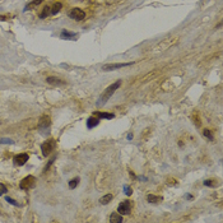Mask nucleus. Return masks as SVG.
<instances>
[{
  "mask_svg": "<svg viewBox=\"0 0 223 223\" xmlns=\"http://www.w3.org/2000/svg\"><path fill=\"white\" fill-rule=\"evenodd\" d=\"M120 84H121V82H120V80H117V82H115V83H114V84L108 86V87L105 89V92L102 93V96L98 98V101H97V106H103V105H105V103L110 100V97L115 93V91L120 87Z\"/></svg>",
  "mask_w": 223,
  "mask_h": 223,
  "instance_id": "nucleus-1",
  "label": "nucleus"
},
{
  "mask_svg": "<svg viewBox=\"0 0 223 223\" xmlns=\"http://www.w3.org/2000/svg\"><path fill=\"white\" fill-rule=\"evenodd\" d=\"M54 148H55V140L54 139H47L45 143H42V145H41V150H42L44 157H47L50 153L54 150Z\"/></svg>",
  "mask_w": 223,
  "mask_h": 223,
  "instance_id": "nucleus-2",
  "label": "nucleus"
},
{
  "mask_svg": "<svg viewBox=\"0 0 223 223\" xmlns=\"http://www.w3.org/2000/svg\"><path fill=\"white\" fill-rule=\"evenodd\" d=\"M35 184H36V178H35L33 176H27V177H24L23 180H21L19 186H21V189H23V190H28V189L33 187Z\"/></svg>",
  "mask_w": 223,
  "mask_h": 223,
  "instance_id": "nucleus-3",
  "label": "nucleus"
},
{
  "mask_svg": "<svg viewBox=\"0 0 223 223\" xmlns=\"http://www.w3.org/2000/svg\"><path fill=\"white\" fill-rule=\"evenodd\" d=\"M131 206H133V203L131 202H129V200H125V202H122V203H120V205H119V208H117V212L122 216H128V214H130V212H131Z\"/></svg>",
  "mask_w": 223,
  "mask_h": 223,
  "instance_id": "nucleus-4",
  "label": "nucleus"
},
{
  "mask_svg": "<svg viewBox=\"0 0 223 223\" xmlns=\"http://www.w3.org/2000/svg\"><path fill=\"white\" fill-rule=\"evenodd\" d=\"M69 17H70L72 19H74V21L80 22V21L84 19L86 13L83 12L82 9H79V8H74V9H72V10H70V13H69Z\"/></svg>",
  "mask_w": 223,
  "mask_h": 223,
  "instance_id": "nucleus-5",
  "label": "nucleus"
},
{
  "mask_svg": "<svg viewBox=\"0 0 223 223\" xmlns=\"http://www.w3.org/2000/svg\"><path fill=\"white\" fill-rule=\"evenodd\" d=\"M133 63H120V64H106L102 66V70L103 72H111V70H116V69L124 68V66H129Z\"/></svg>",
  "mask_w": 223,
  "mask_h": 223,
  "instance_id": "nucleus-6",
  "label": "nucleus"
},
{
  "mask_svg": "<svg viewBox=\"0 0 223 223\" xmlns=\"http://www.w3.org/2000/svg\"><path fill=\"white\" fill-rule=\"evenodd\" d=\"M28 154L27 153H21V154H17L14 156V158H13V162H14L16 166H23L27 161H28Z\"/></svg>",
  "mask_w": 223,
  "mask_h": 223,
  "instance_id": "nucleus-7",
  "label": "nucleus"
},
{
  "mask_svg": "<svg viewBox=\"0 0 223 223\" xmlns=\"http://www.w3.org/2000/svg\"><path fill=\"white\" fill-rule=\"evenodd\" d=\"M50 125H51V119H50L47 115H44L40 119L38 126H40L41 129H47V128H50Z\"/></svg>",
  "mask_w": 223,
  "mask_h": 223,
  "instance_id": "nucleus-8",
  "label": "nucleus"
},
{
  "mask_svg": "<svg viewBox=\"0 0 223 223\" xmlns=\"http://www.w3.org/2000/svg\"><path fill=\"white\" fill-rule=\"evenodd\" d=\"M46 82L49 83V84H52V86H63V84H65L64 80H61L59 78H55V77H49L46 79Z\"/></svg>",
  "mask_w": 223,
  "mask_h": 223,
  "instance_id": "nucleus-9",
  "label": "nucleus"
},
{
  "mask_svg": "<svg viewBox=\"0 0 223 223\" xmlns=\"http://www.w3.org/2000/svg\"><path fill=\"white\" fill-rule=\"evenodd\" d=\"M110 222L111 223H121L122 222V216L119 213H111L110 216Z\"/></svg>",
  "mask_w": 223,
  "mask_h": 223,
  "instance_id": "nucleus-10",
  "label": "nucleus"
},
{
  "mask_svg": "<svg viewBox=\"0 0 223 223\" xmlns=\"http://www.w3.org/2000/svg\"><path fill=\"white\" fill-rule=\"evenodd\" d=\"M98 124H100V119H98V117H89V119L87 120V126H88L89 129L97 126Z\"/></svg>",
  "mask_w": 223,
  "mask_h": 223,
  "instance_id": "nucleus-11",
  "label": "nucleus"
},
{
  "mask_svg": "<svg viewBox=\"0 0 223 223\" xmlns=\"http://www.w3.org/2000/svg\"><path fill=\"white\" fill-rule=\"evenodd\" d=\"M147 200L149 202V203H152V204H158V203H161L162 200H163V198H161V197H156V195H148L147 197Z\"/></svg>",
  "mask_w": 223,
  "mask_h": 223,
  "instance_id": "nucleus-12",
  "label": "nucleus"
},
{
  "mask_svg": "<svg viewBox=\"0 0 223 223\" xmlns=\"http://www.w3.org/2000/svg\"><path fill=\"white\" fill-rule=\"evenodd\" d=\"M112 199H114V195H112V194H106L105 197H102V198L100 199V203H101L102 205H106V204H108Z\"/></svg>",
  "mask_w": 223,
  "mask_h": 223,
  "instance_id": "nucleus-13",
  "label": "nucleus"
},
{
  "mask_svg": "<svg viewBox=\"0 0 223 223\" xmlns=\"http://www.w3.org/2000/svg\"><path fill=\"white\" fill-rule=\"evenodd\" d=\"M96 115L98 116V119H114L115 117V115L114 114H111V112H98V111H97L96 112Z\"/></svg>",
  "mask_w": 223,
  "mask_h": 223,
  "instance_id": "nucleus-14",
  "label": "nucleus"
},
{
  "mask_svg": "<svg viewBox=\"0 0 223 223\" xmlns=\"http://www.w3.org/2000/svg\"><path fill=\"white\" fill-rule=\"evenodd\" d=\"M61 8H63V4H61V3H55V4L52 5V8H51V16L58 14V13L61 10Z\"/></svg>",
  "mask_w": 223,
  "mask_h": 223,
  "instance_id": "nucleus-15",
  "label": "nucleus"
},
{
  "mask_svg": "<svg viewBox=\"0 0 223 223\" xmlns=\"http://www.w3.org/2000/svg\"><path fill=\"white\" fill-rule=\"evenodd\" d=\"M73 37H75V33H73V32H69V31L61 32V38H64V40H72Z\"/></svg>",
  "mask_w": 223,
  "mask_h": 223,
  "instance_id": "nucleus-16",
  "label": "nucleus"
},
{
  "mask_svg": "<svg viewBox=\"0 0 223 223\" xmlns=\"http://www.w3.org/2000/svg\"><path fill=\"white\" fill-rule=\"evenodd\" d=\"M51 14V9H50V7H45L44 8V10H42V13L40 14V18H46V17H49Z\"/></svg>",
  "mask_w": 223,
  "mask_h": 223,
  "instance_id": "nucleus-17",
  "label": "nucleus"
},
{
  "mask_svg": "<svg viewBox=\"0 0 223 223\" xmlns=\"http://www.w3.org/2000/svg\"><path fill=\"white\" fill-rule=\"evenodd\" d=\"M42 2H44V0H33V2H32L31 4H28V5H27V7L24 8V12H27V10H28L30 8H33V7L38 5V4H41V3H42Z\"/></svg>",
  "mask_w": 223,
  "mask_h": 223,
  "instance_id": "nucleus-18",
  "label": "nucleus"
},
{
  "mask_svg": "<svg viewBox=\"0 0 223 223\" xmlns=\"http://www.w3.org/2000/svg\"><path fill=\"white\" fill-rule=\"evenodd\" d=\"M78 184H79V177H75L74 180L69 181V187H70V189H75L78 186Z\"/></svg>",
  "mask_w": 223,
  "mask_h": 223,
  "instance_id": "nucleus-19",
  "label": "nucleus"
},
{
  "mask_svg": "<svg viewBox=\"0 0 223 223\" xmlns=\"http://www.w3.org/2000/svg\"><path fill=\"white\" fill-rule=\"evenodd\" d=\"M204 185H205V186H209V187H214L217 184H216L214 180H205V181H204Z\"/></svg>",
  "mask_w": 223,
  "mask_h": 223,
  "instance_id": "nucleus-20",
  "label": "nucleus"
},
{
  "mask_svg": "<svg viewBox=\"0 0 223 223\" xmlns=\"http://www.w3.org/2000/svg\"><path fill=\"white\" fill-rule=\"evenodd\" d=\"M203 135H204L205 138H208L209 140H213V135H212V133L209 131L208 129H204V130H203Z\"/></svg>",
  "mask_w": 223,
  "mask_h": 223,
  "instance_id": "nucleus-21",
  "label": "nucleus"
},
{
  "mask_svg": "<svg viewBox=\"0 0 223 223\" xmlns=\"http://www.w3.org/2000/svg\"><path fill=\"white\" fill-rule=\"evenodd\" d=\"M13 140L8 138H0V144H12Z\"/></svg>",
  "mask_w": 223,
  "mask_h": 223,
  "instance_id": "nucleus-22",
  "label": "nucleus"
},
{
  "mask_svg": "<svg viewBox=\"0 0 223 223\" xmlns=\"http://www.w3.org/2000/svg\"><path fill=\"white\" fill-rule=\"evenodd\" d=\"M4 194H7V187H5L4 184H0V197L4 195Z\"/></svg>",
  "mask_w": 223,
  "mask_h": 223,
  "instance_id": "nucleus-23",
  "label": "nucleus"
},
{
  "mask_svg": "<svg viewBox=\"0 0 223 223\" xmlns=\"http://www.w3.org/2000/svg\"><path fill=\"white\" fill-rule=\"evenodd\" d=\"M7 202H8V203H12L13 205H16V206H19V204H18L14 199H12V198H9V197H7Z\"/></svg>",
  "mask_w": 223,
  "mask_h": 223,
  "instance_id": "nucleus-24",
  "label": "nucleus"
},
{
  "mask_svg": "<svg viewBox=\"0 0 223 223\" xmlns=\"http://www.w3.org/2000/svg\"><path fill=\"white\" fill-rule=\"evenodd\" d=\"M124 190H125V192H126V195H131V190H130V187L125 186V187H124Z\"/></svg>",
  "mask_w": 223,
  "mask_h": 223,
  "instance_id": "nucleus-25",
  "label": "nucleus"
},
{
  "mask_svg": "<svg viewBox=\"0 0 223 223\" xmlns=\"http://www.w3.org/2000/svg\"><path fill=\"white\" fill-rule=\"evenodd\" d=\"M5 19H7V17H3V16L0 17V21H5Z\"/></svg>",
  "mask_w": 223,
  "mask_h": 223,
  "instance_id": "nucleus-26",
  "label": "nucleus"
}]
</instances>
